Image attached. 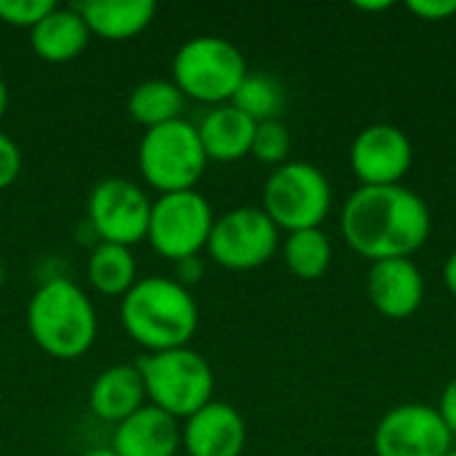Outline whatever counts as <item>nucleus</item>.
I'll list each match as a JSON object with an SVG mask.
<instances>
[{"label":"nucleus","instance_id":"obj_8","mask_svg":"<svg viewBox=\"0 0 456 456\" xmlns=\"http://www.w3.org/2000/svg\"><path fill=\"white\" fill-rule=\"evenodd\" d=\"M211 227L214 208L200 192H168L152 200L147 240L155 254L179 262L187 256H198L206 248Z\"/></svg>","mask_w":456,"mask_h":456},{"label":"nucleus","instance_id":"obj_33","mask_svg":"<svg viewBox=\"0 0 456 456\" xmlns=\"http://www.w3.org/2000/svg\"><path fill=\"white\" fill-rule=\"evenodd\" d=\"M83 456H118L112 452V446L110 449H104V446H99V449H91V452H86Z\"/></svg>","mask_w":456,"mask_h":456},{"label":"nucleus","instance_id":"obj_30","mask_svg":"<svg viewBox=\"0 0 456 456\" xmlns=\"http://www.w3.org/2000/svg\"><path fill=\"white\" fill-rule=\"evenodd\" d=\"M444 281L449 286V291L456 297V251L446 259V267H444Z\"/></svg>","mask_w":456,"mask_h":456},{"label":"nucleus","instance_id":"obj_7","mask_svg":"<svg viewBox=\"0 0 456 456\" xmlns=\"http://www.w3.org/2000/svg\"><path fill=\"white\" fill-rule=\"evenodd\" d=\"M262 211L278 230H318L331 211V184L318 166L289 160L265 182Z\"/></svg>","mask_w":456,"mask_h":456},{"label":"nucleus","instance_id":"obj_35","mask_svg":"<svg viewBox=\"0 0 456 456\" xmlns=\"http://www.w3.org/2000/svg\"><path fill=\"white\" fill-rule=\"evenodd\" d=\"M446 456H456V449H452V452H449V454Z\"/></svg>","mask_w":456,"mask_h":456},{"label":"nucleus","instance_id":"obj_12","mask_svg":"<svg viewBox=\"0 0 456 456\" xmlns=\"http://www.w3.org/2000/svg\"><path fill=\"white\" fill-rule=\"evenodd\" d=\"M414 163L411 139L390 123L366 126L353 147H350V166L361 179V187H390L401 184Z\"/></svg>","mask_w":456,"mask_h":456},{"label":"nucleus","instance_id":"obj_6","mask_svg":"<svg viewBox=\"0 0 456 456\" xmlns=\"http://www.w3.org/2000/svg\"><path fill=\"white\" fill-rule=\"evenodd\" d=\"M142 179L160 195L195 190L206 171V152L198 128L179 118L155 128H147L136 152Z\"/></svg>","mask_w":456,"mask_h":456},{"label":"nucleus","instance_id":"obj_28","mask_svg":"<svg viewBox=\"0 0 456 456\" xmlns=\"http://www.w3.org/2000/svg\"><path fill=\"white\" fill-rule=\"evenodd\" d=\"M438 414H441L444 425L449 428L452 438H456V377L446 385V390H444V395H441Z\"/></svg>","mask_w":456,"mask_h":456},{"label":"nucleus","instance_id":"obj_29","mask_svg":"<svg viewBox=\"0 0 456 456\" xmlns=\"http://www.w3.org/2000/svg\"><path fill=\"white\" fill-rule=\"evenodd\" d=\"M203 273H206V267H203L200 256H187V259L176 262V278L174 281L187 289L190 283H198L203 278Z\"/></svg>","mask_w":456,"mask_h":456},{"label":"nucleus","instance_id":"obj_16","mask_svg":"<svg viewBox=\"0 0 456 456\" xmlns=\"http://www.w3.org/2000/svg\"><path fill=\"white\" fill-rule=\"evenodd\" d=\"M88 403L102 422L112 425H120L123 419L136 414L142 406H147V390L139 366L118 363L104 369L91 385Z\"/></svg>","mask_w":456,"mask_h":456},{"label":"nucleus","instance_id":"obj_13","mask_svg":"<svg viewBox=\"0 0 456 456\" xmlns=\"http://www.w3.org/2000/svg\"><path fill=\"white\" fill-rule=\"evenodd\" d=\"M182 446L184 456H240L246 449V422L230 403L211 401L184 419Z\"/></svg>","mask_w":456,"mask_h":456},{"label":"nucleus","instance_id":"obj_25","mask_svg":"<svg viewBox=\"0 0 456 456\" xmlns=\"http://www.w3.org/2000/svg\"><path fill=\"white\" fill-rule=\"evenodd\" d=\"M56 8L53 0H0V21L8 27L32 29Z\"/></svg>","mask_w":456,"mask_h":456},{"label":"nucleus","instance_id":"obj_26","mask_svg":"<svg viewBox=\"0 0 456 456\" xmlns=\"http://www.w3.org/2000/svg\"><path fill=\"white\" fill-rule=\"evenodd\" d=\"M21 174V150L16 142L0 131V190L11 187Z\"/></svg>","mask_w":456,"mask_h":456},{"label":"nucleus","instance_id":"obj_23","mask_svg":"<svg viewBox=\"0 0 456 456\" xmlns=\"http://www.w3.org/2000/svg\"><path fill=\"white\" fill-rule=\"evenodd\" d=\"M230 104L243 115H248L254 123H265V120H278L286 104V94L278 77L265 72H248L238 86L235 96L230 99Z\"/></svg>","mask_w":456,"mask_h":456},{"label":"nucleus","instance_id":"obj_22","mask_svg":"<svg viewBox=\"0 0 456 456\" xmlns=\"http://www.w3.org/2000/svg\"><path fill=\"white\" fill-rule=\"evenodd\" d=\"M283 259L299 281H318L331 267V243L321 227L289 232L283 243Z\"/></svg>","mask_w":456,"mask_h":456},{"label":"nucleus","instance_id":"obj_11","mask_svg":"<svg viewBox=\"0 0 456 456\" xmlns=\"http://www.w3.org/2000/svg\"><path fill=\"white\" fill-rule=\"evenodd\" d=\"M454 438L436 406L403 403L382 417L374 430L377 456H446Z\"/></svg>","mask_w":456,"mask_h":456},{"label":"nucleus","instance_id":"obj_4","mask_svg":"<svg viewBox=\"0 0 456 456\" xmlns=\"http://www.w3.org/2000/svg\"><path fill=\"white\" fill-rule=\"evenodd\" d=\"M136 366L144 379L150 406L174 419H187L214 401V371L192 347L147 353Z\"/></svg>","mask_w":456,"mask_h":456},{"label":"nucleus","instance_id":"obj_24","mask_svg":"<svg viewBox=\"0 0 456 456\" xmlns=\"http://www.w3.org/2000/svg\"><path fill=\"white\" fill-rule=\"evenodd\" d=\"M289 152H291V134L281 120L256 123L254 142H251V155L259 163L283 166V163H289Z\"/></svg>","mask_w":456,"mask_h":456},{"label":"nucleus","instance_id":"obj_18","mask_svg":"<svg viewBox=\"0 0 456 456\" xmlns=\"http://www.w3.org/2000/svg\"><path fill=\"white\" fill-rule=\"evenodd\" d=\"M91 32L75 5H56L40 24L29 29L32 51L51 64H64L86 51Z\"/></svg>","mask_w":456,"mask_h":456},{"label":"nucleus","instance_id":"obj_21","mask_svg":"<svg viewBox=\"0 0 456 456\" xmlns=\"http://www.w3.org/2000/svg\"><path fill=\"white\" fill-rule=\"evenodd\" d=\"M88 283L104 294V297H126L136 278V259L131 254L128 246H118V243H99L91 256H88Z\"/></svg>","mask_w":456,"mask_h":456},{"label":"nucleus","instance_id":"obj_10","mask_svg":"<svg viewBox=\"0 0 456 456\" xmlns=\"http://www.w3.org/2000/svg\"><path fill=\"white\" fill-rule=\"evenodd\" d=\"M86 211L94 232L99 235V243H118L131 248L147 238L152 200L139 184L123 176H110L91 190Z\"/></svg>","mask_w":456,"mask_h":456},{"label":"nucleus","instance_id":"obj_9","mask_svg":"<svg viewBox=\"0 0 456 456\" xmlns=\"http://www.w3.org/2000/svg\"><path fill=\"white\" fill-rule=\"evenodd\" d=\"M208 256L224 270H256L278 251V227L256 206H240L214 219Z\"/></svg>","mask_w":456,"mask_h":456},{"label":"nucleus","instance_id":"obj_20","mask_svg":"<svg viewBox=\"0 0 456 456\" xmlns=\"http://www.w3.org/2000/svg\"><path fill=\"white\" fill-rule=\"evenodd\" d=\"M184 102H187V96L176 88L174 80L152 77V80L139 83L128 94L126 110L147 131V128H155V126L179 120L182 112H184Z\"/></svg>","mask_w":456,"mask_h":456},{"label":"nucleus","instance_id":"obj_2","mask_svg":"<svg viewBox=\"0 0 456 456\" xmlns=\"http://www.w3.org/2000/svg\"><path fill=\"white\" fill-rule=\"evenodd\" d=\"M120 323L147 353L190 347L198 331V305L174 278H142L120 299Z\"/></svg>","mask_w":456,"mask_h":456},{"label":"nucleus","instance_id":"obj_15","mask_svg":"<svg viewBox=\"0 0 456 456\" xmlns=\"http://www.w3.org/2000/svg\"><path fill=\"white\" fill-rule=\"evenodd\" d=\"M179 446L182 428L176 419L150 403L115 425L112 436V452L118 456H179Z\"/></svg>","mask_w":456,"mask_h":456},{"label":"nucleus","instance_id":"obj_17","mask_svg":"<svg viewBox=\"0 0 456 456\" xmlns=\"http://www.w3.org/2000/svg\"><path fill=\"white\" fill-rule=\"evenodd\" d=\"M195 128H198V136L208 160L232 163V160L251 155L256 123L240 110H235L232 104L211 107Z\"/></svg>","mask_w":456,"mask_h":456},{"label":"nucleus","instance_id":"obj_31","mask_svg":"<svg viewBox=\"0 0 456 456\" xmlns=\"http://www.w3.org/2000/svg\"><path fill=\"white\" fill-rule=\"evenodd\" d=\"M355 8H358V11H369V13H377V11H387V8H393V3H390V0H377V3H366V0H358V3H355Z\"/></svg>","mask_w":456,"mask_h":456},{"label":"nucleus","instance_id":"obj_5","mask_svg":"<svg viewBox=\"0 0 456 456\" xmlns=\"http://www.w3.org/2000/svg\"><path fill=\"white\" fill-rule=\"evenodd\" d=\"M171 72V80L187 99L214 107L230 104L238 86L248 75L240 48L216 35H198L184 40L174 53Z\"/></svg>","mask_w":456,"mask_h":456},{"label":"nucleus","instance_id":"obj_1","mask_svg":"<svg viewBox=\"0 0 456 456\" xmlns=\"http://www.w3.org/2000/svg\"><path fill=\"white\" fill-rule=\"evenodd\" d=\"M342 235L371 265L409 259L430 235V208L403 184L358 187L342 208Z\"/></svg>","mask_w":456,"mask_h":456},{"label":"nucleus","instance_id":"obj_19","mask_svg":"<svg viewBox=\"0 0 456 456\" xmlns=\"http://www.w3.org/2000/svg\"><path fill=\"white\" fill-rule=\"evenodd\" d=\"M91 35L104 40H128L144 32L158 5L152 0H86L75 5Z\"/></svg>","mask_w":456,"mask_h":456},{"label":"nucleus","instance_id":"obj_34","mask_svg":"<svg viewBox=\"0 0 456 456\" xmlns=\"http://www.w3.org/2000/svg\"><path fill=\"white\" fill-rule=\"evenodd\" d=\"M0 289H3V262H0Z\"/></svg>","mask_w":456,"mask_h":456},{"label":"nucleus","instance_id":"obj_32","mask_svg":"<svg viewBox=\"0 0 456 456\" xmlns=\"http://www.w3.org/2000/svg\"><path fill=\"white\" fill-rule=\"evenodd\" d=\"M5 110H8V86H5V80L0 77V120H3V115H5Z\"/></svg>","mask_w":456,"mask_h":456},{"label":"nucleus","instance_id":"obj_27","mask_svg":"<svg viewBox=\"0 0 456 456\" xmlns=\"http://www.w3.org/2000/svg\"><path fill=\"white\" fill-rule=\"evenodd\" d=\"M406 8L425 21H444L456 13V0H409Z\"/></svg>","mask_w":456,"mask_h":456},{"label":"nucleus","instance_id":"obj_14","mask_svg":"<svg viewBox=\"0 0 456 456\" xmlns=\"http://www.w3.org/2000/svg\"><path fill=\"white\" fill-rule=\"evenodd\" d=\"M366 289L379 315L403 321L419 310L425 297V278L411 259H385L371 265Z\"/></svg>","mask_w":456,"mask_h":456},{"label":"nucleus","instance_id":"obj_3","mask_svg":"<svg viewBox=\"0 0 456 456\" xmlns=\"http://www.w3.org/2000/svg\"><path fill=\"white\" fill-rule=\"evenodd\" d=\"M27 329L32 342L45 355L75 361L96 342L99 321L91 299L77 283L67 278H51L29 297Z\"/></svg>","mask_w":456,"mask_h":456}]
</instances>
